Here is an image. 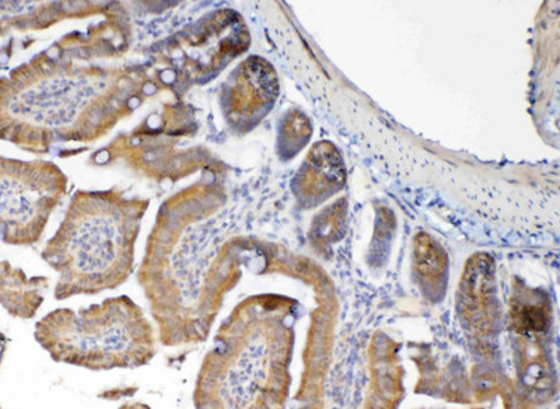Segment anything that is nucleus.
Here are the masks:
<instances>
[{"label": "nucleus", "mask_w": 560, "mask_h": 409, "mask_svg": "<svg viewBox=\"0 0 560 409\" xmlns=\"http://www.w3.org/2000/svg\"><path fill=\"white\" fill-rule=\"evenodd\" d=\"M312 125L302 113H290L279 129V153L284 159L293 157L306 147Z\"/></svg>", "instance_id": "obj_9"}, {"label": "nucleus", "mask_w": 560, "mask_h": 409, "mask_svg": "<svg viewBox=\"0 0 560 409\" xmlns=\"http://www.w3.org/2000/svg\"><path fill=\"white\" fill-rule=\"evenodd\" d=\"M279 94L277 72L262 58L240 65L223 92V113L233 128H253L271 112Z\"/></svg>", "instance_id": "obj_4"}, {"label": "nucleus", "mask_w": 560, "mask_h": 409, "mask_svg": "<svg viewBox=\"0 0 560 409\" xmlns=\"http://www.w3.org/2000/svg\"><path fill=\"white\" fill-rule=\"evenodd\" d=\"M0 170L3 242L13 246L37 243L67 191V177L51 162L2 159Z\"/></svg>", "instance_id": "obj_3"}, {"label": "nucleus", "mask_w": 560, "mask_h": 409, "mask_svg": "<svg viewBox=\"0 0 560 409\" xmlns=\"http://www.w3.org/2000/svg\"><path fill=\"white\" fill-rule=\"evenodd\" d=\"M494 273L492 259L478 256L468 264L459 293L458 306L469 318H482L494 306Z\"/></svg>", "instance_id": "obj_7"}, {"label": "nucleus", "mask_w": 560, "mask_h": 409, "mask_svg": "<svg viewBox=\"0 0 560 409\" xmlns=\"http://www.w3.org/2000/svg\"><path fill=\"white\" fill-rule=\"evenodd\" d=\"M34 336L55 362L93 372L142 367L158 353L152 324L128 297L59 308L37 323Z\"/></svg>", "instance_id": "obj_2"}, {"label": "nucleus", "mask_w": 560, "mask_h": 409, "mask_svg": "<svg viewBox=\"0 0 560 409\" xmlns=\"http://www.w3.org/2000/svg\"><path fill=\"white\" fill-rule=\"evenodd\" d=\"M148 202L113 191L78 192L43 254L59 272L55 297L96 294L122 285L132 273L135 244Z\"/></svg>", "instance_id": "obj_1"}, {"label": "nucleus", "mask_w": 560, "mask_h": 409, "mask_svg": "<svg viewBox=\"0 0 560 409\" xmlns=\"http://www.w3.org/2000/svg\"><path fill=\"white\" fill-rule=\"evenodd\" d=\"M347 172L341 154L329 142L315 144L293 179V192L304 208L318 207L345 187Z\"/></svg>", "instance_id": "obj_5"}, {"label": "nucleus", "mask_w": 560, "mask_h": 409, "mask_svg": "<svg viewBox=\"0 0 560 409\" xmlns=\"http://www.w3.org/2000/svg\"><path fill=\"white\" fill-rule=\"evenodd\" d=\"M512 316L518 331H544L551 317V307L538 294H527L513 304Z\"/></svg>", "instance_id": "obj_8"}, {"label": "nucleus", "mask_w": 560, "mask_h": 409, "mask_svg": "<svg viewBox=\"0 0 560 409\" xmlns=\"http://www.w3.org/2000/svg\"><path fill=\"white\" fill-rule=\"evenodd\" d=\"M413 268L423 293L432 301H440L446 291L448 257L428 234L420 233L415 238Z\"/></svg>", "instance_id": "obj_6"}, {"label": "nucleus", "mask_w": 560, "mask_h": 409, "mask_svg": "<svg viewBox=\"0 0 560 409\" xmlns=\"http://www.w3.org/2000/svg\"><path fill=\"white\" fill-rule=\"evenodd\" d=\"M347 201L342 199L338 203H334L331 208L319 214L314 223L315 241L322 243L323 246L338 242L343 236L345 226H347Z\"/></svg>", "instance_id": "obj_10"}]
</instances>
